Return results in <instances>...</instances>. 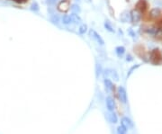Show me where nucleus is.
I'll return each instance as SVG.
<instances>
[{
	"label": "nucleus",
	"instance_id": "obj_1",
	"mask_svg": "<svg viewBox=\"0 0 162 134\" xmlns=\"http://www.w3.org/2000/svg\"><path fill=\"white\" fill-rule=\"evenodd\" d=\"M150 62L154 65H160L162 64V56L159 49H154L150 52L149 57Z\"/></svg>",
	"mask_w": 162,
	"mask_h": 134
},
{
	"label": "nucleus",
	"instance_id": "obj_2",
	"mask_svg": "<svg viewBox=\"0 0 162 134\" xmlns=\"http://www.w3.org/2000/svg\"><path fill=\"white\" fill-rule=\"evenodd\" d=\"M57 8H58V10L60 12L66 13L70 8V2L69 1V0H62V1H60L59 3Z\"/></svg>",
	"mask_w": 162,
	"mask_h": 134
},
{
	"label": "nucleus",
	"instance_id": "obj_3",
	"mask_svg": "<svg viewBox=\"0 0 162 134\" xmlns=\"http://www.w3.org/2000/svg\"><path fill=\"white\" fill-rule=\"evenodd\" d=\"M117 94H118V97L120 101L123 103H127V94H126L125 89L122 87H119L117 89Z\"/></svg>",
	"mask_w": 162,
	"mask_h": 134
},
{
	"label": "nucleus",
	"instance_id": "obj_4",
	"mask_svg": "<svg viewBox=\"0 0 162 134\" xmlns=\"http://www.w3.org/2000/svg\"><path fill=\"white\" fill-rule=\"evenodd\" d=\"M89 35H90L98 44H100V45H104V41L103 40V38L99 35V33H97L95 30L91 29V30L89 31Z\"/></svg>",
	"mask_w": 162,
	"mask_h": 134
},
{
	"label": "nucleus",
	"instance_id": "obj_5",
	"mask_svg": "<svg viewBox=\"0 0 162 134\" xmlns=\"http://www.w3.org/2000/svg\"><path fill=\"white\" fill-rule=\"evenodd\" d=\"M131 19L132 23H134V24L139 23L141 19V13L138 11L137 9H134V10H132L131 12Z\"/></svg>",
	"mask_w": 162,
	"mask_h": 134
},
{
	"label": "nucleus",
	"instance_id": "obj_6",
	"mask_svg": "<svg viewBox=\"0 0 162 134\" xmlns=\"http://www.w3.org/2000/svg\"><path fill=\"white\" fill-rule=\"evenodd\" d=\"M136 9L138 11H140V13L141 12H145L146 9L148 7V4H147V1L146 0H139L137 2L136 6H135Z\"/></svg>",
	"mask_w": 162,
	"mask_h": 134
},
{
	"label": "nucleus",
	"instance_id": "obj_7",
	"mask_svg": "<svg viewBox=\"0 0 162 134\" xmlns=\"http://www.w3.org/2000/svg\"><path fill=\"white\" fill-rule=\"evenodd\" d=\"M106 117L107 121H108L110 123H113V124H114V123H116L117 121H118L117 115H116V113L114 112H109V111H108V112L106 113Z\"/></svg>",
	"mask_w": 162,
	"mask_h": 134
},
{
	"label": "nucleus",
	"instance_id": "obj_8",
	"mask_svg": "<svg viewBox=\"0 0 162 134\" xmlns=\"http://www.w3.org/2000/svg\"><path fill=\"white\" fill-rule=\"evenodd\" d=\"M106 103L107 110H108L109 112H113V111H114V108H115V103H114L113 99L111 97H106Z\"/></svg>",
	"mask_w": 162,
	"mask_h": 134
},
{
	"label": "nucleus",
	"instance_id": "obj_9",
	"mask_svg": "<svg viewBox=\"0 0 162 134\" xmlns=\"http://www.w3.org/2000/svg\"><path fill=\"white\" fill-rule=\"evenodd\" d=\"M106 76H108V78H111L112 79H113L114 81H118L119 80V76L117 74V72L113 69H107L106 71Z\"/></svg>",
	"mask_w": 162,
	"mask_h": 134
},
{
	"label": "nucleus",
	"instance_id": "obj_10",
	"mask_svg": "<svg viewBox=\"0 0 162 134\" xmlns=\"http://www.w3.org/2000/svg\"><path fill=\"white\" fill-rule=\"evenodd\" d=\"M122 126H123L127 130L128 129H131V128H133V122L128 117H123L122 119Z\"/></svg>",
	"mask_w": 162,
	"mask_h": 134
},
{
	"label": "nucleus",
	"instance_id": "obj_11",
	"mask_svg": "<svg viewBox=\"0 0 162 134\" xmlns=\"http://www.w3.org/2000/svg\"><path fill=\"white\" fill-rule=\"evenodd\" d=\"M160 14H161V12H160V9L159 8H158V7H155V8H153V9H151L150 10V12H149V16L151 17V18H158L159 15H160Z\"/></svg>",
	"mask_w": 162,
	"mask_h": 134
},
{
	"label": "nucleus",
	"instance_id": "obj_12",
	"mask_svg": "<svg viewBox=\"0 0 162 134\" xmlns=\"http://www.w3.org/2000/svg\"><path fill=\"white\" fill-rule=\"evenodd\" d=\"M104 87H106V88L107 90H109V91L113 90V85L112 81H111L109 78H106V79H104Z\"/></svg>",
	"mask_w": 162,
	"mask_h": 134
},
{
	"label": "nucleus",
	"instance_id": "obj_13",
	"mask_svg": "<svg viewBox=\"0 0 162 134\" xmlns=\"http://www.w3.org/2000/svg\"><path fill=\"white\" fill-rule=\"evenodd\" d=\"M130 17H131V15H130V14H129L128 12H123V13L121 15L120 19H121L122 22L126 23V22H128V21L130 20Z\"/></svg>",
	"mask_w": 162,
	"mask_h": 134
},
{
	"label": "nucleus",
	"instance_id": "obj_14",
	"mask_svg": "<svg viewBox=\"0 0 162 134\" xmlns=\"http://www.w3.org/2000/svg\"><path fill=\"white\" fill-rule=\"evenodd\" d=\"M70 17H71L72 23H74V24H80L81 23V18L79 16L78 14H72L70 15Z\"/></svg>",
	"mask_w": 162,
	"mask_h": 134
},
{
	"label": "nucleus",
	"instance_id": "obj_15",
	"mask_svg": "<svg viewBox=\"0 0 162 134\" xmlns=\"http://www.w3.org/2000/svg\"><path fill=\"white\" fill-rule=\"evenodd\" d=\"M62 23H63L64 24H71L72 21H71V17H70V15H65L62 17Z\"/></svg>",
	"mask_w": 162,
	"mask_h": 134
},
{
	"label": "nucleus",
	"instance_id": "obj_16",
	"mask_svg": "<svg viewBox=\"0 0 162 134\" xmlns=\"http://www.w3.org/2000/svg\"><path fill=\"white\" fill-rule=\"evenodd\" d=\"M115 51H116V54H117L119 57H121V56H122L123 54H124V52H125V49H124V47L119 46V47H117L116 49H115Z\"/></svg>",
	"mask_w": 162,
	"mask_h": 134
},
{
	"label": "nucleus",
	"instance_id": "obj_17",
	"mask_svg": "<svg viewBox=\"0 0 162 134\" xmlns=\"http://www.w3.org/2000/svg\"><path fill=\"white\" fill-rule=\"evenodd\" d=\"M158 30H159V28H158V27H157V28H155V27H151V28H148V29L146 30V32H147L148 33H149V34H151V35H156Z\"/></svg>",
	"mask_w": 162,
	"mask_h": 134
},
{
	"label": "nucleus",
	"instance_id": "obj_18",
	"mask_svg": "<svg viewBox=\"0 0 162 134\" xmlns=\"http://www.w3.org/2000/svg\"><path fill=\"white\" fill-rule=\"evenodd\" d=\"M70 8L73 14H79L80 12V7L78 5H72Z\"/></svg>",
	"mask_w": 162,
	"mask_h": 134
},
{
	"label": "nucleus",
	"instance_id": "obj_19",
	"mask_svg": "<svg viewBox=\"0 0 162 134\" xmlns=\"http://www.w3.org/2000/svg\"><path fill=\"white\" fill-rule=\"evenodd\" d=\"M127 129H125L123 126H118L117 127V134H126Z\"/></svg>",
	"mask_w": 162,
	"mask_h": 134
},
{
	"label": "nucleus",
	"instance_id": "obj_20",
	"mask_svg": "<svg viewBox=\"0 0 162 134\" xmlns=\"http://www.w3.org/2000/svg\"><path fill=\"white\" fill-rule=\"evenodd\" d=\"M104 27H106V29L107 31H109V32H111V33H113V32H114L113 28L112 27V25L109 24L108 21H106V23H104Z\"/></svg>",
	"mask_w": 162,
	"mask_h": 134
},
{
	"label": "nucleus",
	"instance_id": "obj_21",
	"mask_svg": "<svg viewBox=\"0 0 162 134\" xmlns=\"http://www.w3.org/2000/svg\"><path fill=\"white\" fill-rule=\"evenodd\" d=\"M79 33H81V34H84L86 32H87L88 31V26L87 25H86V24H82L80 27H79Z\"/></svg>",
	"mask_w": 162,
	"mask_h": 134
},
{
	"label": "nucleus",
	"instance_id": "obj_22",
	"mask_svg": "<svg viewBox=\"0 0 162 134\" xmlns=\"http://www.w3.org/2000/svg\"><path fill=\"white\" fill-rule=\"evenodd\" d=\"M31 9L32 10H34V11H38L39 10V6L37 5V3H33L31 6Z\"/></svg>",
	"mask_w": 162,
	"mask_h": 134
},
{
	"label": "nucleus",
	"instance_id": "obj_23",
	"mask_svg": "<svg viewBox=\"0 0 162 134\" xmlns=\"http://www.w3.org/2000/svg\"><path fill=\"white\" fill-rule=\"evenodd\" d=\"M12 1H14L17 4H25L28 0H12Z\"/></svg>",
	"mask_w": 162,
	"mask_h": 134
},
{
	"label": "nucleus",
	"instance_id": "obj_24",
	"mask_svg": "<svg viewBox=\"0 0 162 134\" xmlns=\"http://www.w3.org/2000/svg\"><path fill=\"white\" fill-rule=\"evenodd\" d=\"M138 67H139V65H136L135 67H132V68H131V69H130V71H129V74H128V76H130L131 74V73H132V71H133V70H134L135 69H137V68H138Z\"/></svg>",
	"mask_w": 162,
	"mask_h": 134
},
{
	"label": "nucleus",
	"instance_id": "obj_25",
	"mask_svg": "<svg viewBox=\"0 0 162 134\" xmlns=\"http://www.w3.org/2000/svg\"><path fill=\"white\" fill-rule=\"evenodd\" d=\"M155 3H156V4H159V5H161V6H162V1H161V2H158V3H157V2H155Z\"/></svg>",
	"mask_w": 162,
	"mask_h": 134
}]
</instances>
